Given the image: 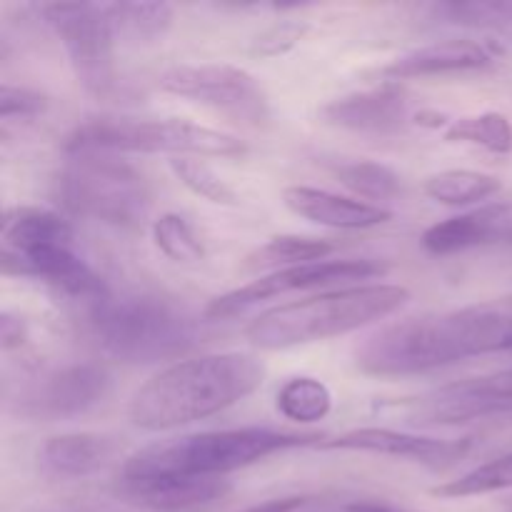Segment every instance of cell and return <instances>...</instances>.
Listing matches in <instances>:
<instances>
[{
	"label": "cell",
	"instance_id": "6da1fadb",
	"mask_svg": "<svg viewBox=\"0 0 512 512\" xmlns=\"http://www.w3.org/2000/svg\"><path fill=\"white\" fill-rule=\"evenodd\" d=\"M508 350H512V293L448 313L395 320L355 348V365L375 378H405Z\"/></svg>",
	"mask_w": 512,
	"mask_h": 512
},
{
	"label": "cell",
	"instance_id": "7a4b0ae2",
	"mask_svg": "<svg viewBox=\"0 0 512 512\" xmlns=\"http://www.w3.org/2000/svg\"><path fill=\"white\" fill-rule=\"evenodd\" d=\"M263 360L250 353H205L170 363L145 380L128 405V420L148 433L193 425L233 408L263 385Z\"/></svg>",
	"mask_w": 512,
	"mask_h": 512
},
{
	"label": "cell",
	"instance_id": "3957f363",
	"mask_svg": "<svg viewBox=\"0 0 512 512\" xmlns=\"http://www.w3.org/2000/svg\"><path fill=\"white\" fill-rule=\"evenodd\" d=\"M408 300V288L390 283L328 290L313 298L263 310L245 325L243 335L258 350L298 348L378 323L398 313Z\"/></svg>",
	"mask_w": 512,
	"mask_h": 512
},
{
	"label": "cell",
	"instance_id": "277c9868",
	"mask_svg": "<svg viewBox=\"0 0 512 512\" xmlns=\"http://www.w3.org/2000/svg\"><path fill=\"white\" fill-rule=\"evenodd\" d=\"M320 433H288L275 428H233L210 433L183 435L148 445L130 455L123 475H200V478H225L240 468L260 463L275 453L323 443Z\"/></svg>",
	"mask_w": 512,
	"mask_h": 512
},
{
	"label": "cell",
	"instance_id": "5b68a950",
	"mask_svg": "<svg viewBox=\"0 0 512 512\" xmlns=\"http://www.w3.org/2000/svg\"><path fill=\"white\" fill-rule=\"evenodd\" d=\"M90 328L110 358L128 365L178 363L198 343V320L158 295L128 293L95 300Z\"/></svg>",
	"mask_w": 512,
	"mask_h": 512
},
{
	"label": "cell",
	"instance_id": "8992f818",
	"mask_svg": "<svg viewBox=\"0 0 512 512\" xmlns=\"http://www.w3.org/2000/svg\"><path fill=\"white\" fill-rule=\"evenodd\" d=\"M58 203L78 218L115 228H135L150 210V188L123 155L103 150H73L55 180Z\"/></svg>",
	"mask_w": 512,
	"mask_h": 512
},
{
	"label": "cell",
	"instance_id": "52a82bcc",
	"mask_svg": "<svg viewBox=\"0 0 512 512\" xmlns=\"http://www.w3.org/2000/svg\"><path fill=\"white\" fill-rule=\"evenodd\" d=\"M103 150V153H165L173 158H235L245 143L223 130L205 128L178 118H90L65 140V153Z\"/></svg>",
	"mask_w": 512,
	"mask_h": 512
},
{
	"label": "cell",
	"instance_id": "ba28073f",
	"mask_svg": "<svg viewBox=\"0 0 512 512\" xmlns=\"http://www.w3.org/2000/svg\"><path fill=\"white\" fill-rule=\"evenodd\" d=\"M38 15L65 48L78 83L90 95H105L115 85V33L103 3H43Z\"/></svg>",
	"mask_w": 512,
	"mask_h": 512
},
{
	"label": "cell",
	"instance_id": "9c48e42d",
	"mask_svg": "<svg viewBox=\"0 0 512 512\" xmlns=\"http://www.w3.org/2000/svg\"><path fill=\"white\" fill-rule=\"evenodd\" d=\"M158 85L163 93L178 95L253 128L265 125L270 118V103L263 85L238 65H175L160 75Z\"/></svg>",
	"mask_w": 512,
	"mask_h": 512
},
{
	"label": "cell",
	"instance_id": "30bf717a",
	"mask_svg": "<svg viewBox=\"0 0 512 512\" xmlns=\"http://www.w3.org/2000/svg\"><path fill=\"white\" fill-rule=\"evenodd\" d=\"M388 273V265L383 260L370 258H350V260H315V263L293 265V268L275 270L263 275L253 283L235 288L230 293L218 295L205 305V320H225L233 315L245 313L248 308L258 305L260 300L278 298V295L298 293V290L330 288V285L355 283V280L383 278Z\"/></svg>",
	"mask_w": 512,
	"mask_h": 512
},
{
	"label": "cell",
	"instance_id": "8fae6325",
	"mask_svg": "<svg viewBox=\"0 0 512 512\" xmlns=\"http://www.w3.org/2000/svg\"><path fill=\"white\" fill-rule=\"evenodd\" d=\"M113 393V375L100 363H73L50 370L28 388L20 413L35 420H73L90 413Z\"/></svg>",
	"mask_w": 512,
	"mask_h": 512
},
{
	"label": "cell",
	"instance_id": "7c38bea8",
	"mask_svg": "<svg viewBox=\"0 0 512 512\" xmlns=\"http://www.w3.org/2000/svg\"><path fill=\"white\" fill-rule=\"evenodd\" d=\"M512 415V368L443 385L418 405L420 423L458 425Z\"/></svg>",
	"mask_w": 512,
	"mask_h": 512
},
{
	"label": "cell",
	"instance_id": "4fadbf2b",
	"mask_svg": "<svg viewBox=\"0 0 512 512\" xmlns=\"http://www.w3.org/2000/svg\"><path fill=\"white\" fill-rule=\"evenodd\" d=\"M320 450H343V453H368L383 458H400L410 463L443 468L463 458L470 448V440H440L425 435L403 433L393 428H358L323 440Z\"/></svg>",
	"mask_w": 512,
	"mask_h": 512
},
{
	"label": "cell",
	"instance_id": "5bb4252c",
	"mask_svg": "<svg viewBox=\"0 0 512 512\" xmlns=\"http://www.w3.org/2000/svg\"><path fill=\"white\" fill-rule=\"evenodd\" d=\"M233 490L225 478H200V475H120L115 493L130 505L155 512L198 510L223 500Z\"/></svg>",
	"mask_w": 512,
	"mask_h": 512
},
{
	"label": "cell",
	"instance_id": "9a60e30c",
	"mask_svg": "<svg viewBox=\"0 0 512 512\" xmlns=\"http://www.w3.org/2000/svg\"><path fill=\"white\" fill-rule=\"evenodd\" d=\"M323 123L360 135H395L410 118L408 93L398 83L335 98L320 110Z\"/></svg>",
	"mask_w": 512,
	"mask_h": 512
},
{
	"label": "cell",
	"instance_id": "2e32d148",
	"mask_svg": "<svg viewBox=\"0 0 512 512\" xmlns=\"http://www.w3.org/2000/svg\"><path fill=\"white\" fill-rule=\"evenodd\" d=\"M0 265H3L5 275L43 280V283L53 285L55 290L70 295V298L88 300V305H93L95 300L105 298L110 293L105 280L75 253L73 245L38 250V253L20 255V258L0 255Z\"/></svg>",
	"mask_w": 512,
	"mask_h": 512
},
{
	"label": "cell",
	"instance_id": "e0dca14e",
	"mask_svg": "<svg viewBox=\"0 0 512 512\" xmlns=\"http://www.w3.org/2000/svg\"><path fill=\"white\" fill-rule=\"evenodd\" d=\"M283 203L298 218L333 230H368L393 220V213L383 205L345 198V195L330 193V190L323 188H310V185H290V188H285Z\"/></svg>",
	"mask_w": 512,
	"mask_h": 512
},
{
	"label": "cell",
	"instance_id": "ac0fdd59",
	"mask_svg": "<svg viewBox=\"0 0 512 512\" xmlns=\"http://www.w3.org/2000/svg\"><path fill=\"white\" fill-rule=\"evenodd\" d=\"M495 53L488 43L470 38L440 40V43L423 45L410 53L398 55L390 60L380 73L388 83H400L410 78H428V75L465 73V70H480L493 63Z\"/></svg>",
	"mask_w": 512,
	"mask_h": 512
},
{
	"label": "cell",
	"instance_id": "d6986e66",
	"mask_svg": "<svg viewBox=\"0 0 512 512\" xmlns=\"http://www.w3.org/2000/svg\"><path fill=\"white\" fill-rule=\"evenodd\" d=\"M512 235V205H483L430 225L420 243L430 255H455Z\"/></svg>",
	"mask_w": 512,
	"mask_h": 512
},
{
	"label": "cell",
	"instance_id": "ffe728a7",
	"mask_svg": "<svg viewBox=\"0 0 512 512\" xmlns=\"http://www.w3.org/2000/svg\"><path fill=\"white\" fill-rule=\"evenodd\" d=\"M118 443L100 433H65L48 438L38 450L40 470L50 478L83 480L108 468Z\"/></svg>",
	"mask_w": 512,
	"mask_h": 512
},
{
	"label": "cell",
	"instance_id": "44dd1931",
	"mask_svg": "<svg viewBox=\"0 0 512 512\" xmlns=\"http://www.w3.org/2000/svg\"><path fill=\"white\" fill-rule=\"evenodd\" d=\"M0 240H3L0 255L20 258V255L38 253V250L73 245L75 233L73 225L55 210L38 208V205H18V208L5 210Z\"/></svg>",
	"mask_w": 512,
	"mask_h": 512
},
{
	"label": "cell",
	"instance_id": "7402d4cb",
	"mask_svg": "<svg viewBox=\"0 0 512 512\" xmlns=\"http://www.w3.org/2000/svg\"><path fill=\"white\" fill-rule=\"evenodd\" d=\"M115 40L133 45L158 43L173 28L175 10L168 3H103Z\"/></svg>",
	"mask_w": 512,
	"mask_h": 512
},
{
	"label": "cell",
	"instance_id": "603a6c76",
	"mask_svg": "<svg viewBox=\"0 0 512 512\" xmlns=\"http://www.w3.org/2000/svg\"><path fill=\"white\" fill-rule=\"evenodd\" d=\"M423 190L435 203L450 205V208H468V205L488 203L493 195L503 190V183L495 175L480 173V170L450 168L428 175Z\"/></svg>",
	"mask_w": 512,
	"mask_h": 512
},
{
	"label": "cell",
	"instance_id": "cb8c5ba5",
	"mask_svg": "<svg viewBox=\"0 0 512 512\" xmlns=\"http://www.w3.org/2000/svg\"><path fill=\"white\" fill-rule=\"evenodd\" d=\"M335 245L323 238H308V235H275L268 243L255 248L245 258V270H285L293 265L328 260Z\"/></svg>",
	"mask_w": 512,
	"mask_h": 512
},
{
	"label": "cell",
	"instance_id": "d4e9b609",
	"mask_svg": "<svg viewBox=\"0 0 512 512\" xmlns=\"http://www.w3.org/2000/svg\"><path fill=\"white\" fill-rule=\"evenodd\" d=\"M275 408L285 420L293 423H320L333 410V393L328 385L310 375L290 378L275 395Z\"/></svg>",
	"mask_w": 512,
	"mask_h": 512
},
{
	"label": "cell",
	"instance_id": "484cf974",
	"mask_svg": "<svg viewBox=\"0 0 512 512\" xmlns=\"http://www.w3.org/2000/svg\"><path fill=\"white\" fill-rule=\"evenodd\" d=\"M443 138L445 143H465L495 155H508L512 150V125L503 113L488 110V113L450 120L448 128L443 130Z\"/></svg>",
	"mask_w": 512,
	"mask_h": 512
},
{
	"label": "cell",
	"instance_id": "4316f807",
	"mask_svg": "<svg viewBox=\"0 0 512 512\" xmlns=\"http://www.w3.org/2000/svg\"><path fill=\"white\" fill-rule=\"evenodd\" d=\"M335 175H338L340 183L355 198H363L365 203L373 205L398 198L400 190H403V178L390 165L378 163V160H350V163H340L335 168Z\"/></svg>",
	"mask_w": 512,
	"mask_h": 512
},
{
	"label": "cell",
	"instance_id": "83f0119b",
	"mask_svg": "<svg viewBox=\"0 0 512 512\" xmlns=\"http://www.w3.org/2000/svg\"><path fill=\"white\" fill-rule=\"evenodd\" d=\"M500 490H512V453L503 455V458L490 460V463L478 465V468H473L470 473H465L463 478L438 485L433 493L440 495V498L460 500L500 493Z\"/></svg>",
	"mask_w": 512,
	"mask_h": 512
},
{
	"label": "cell",
	"instance_id": "f1b7e54d",
	"mask_svg": "<svg viewBox=\"0 0 512 512\" xmlns=\"http://www.w3.org/2000/svg\"><path fill=\"white\" fill-rule=\"evenodd\" d=\"M153 243L168 260L195 265L205 258V245L193 225L178 213L160 215L153 223Z\"/></svg>",
	"mask_w": 512,
	"mask_h": 512
},
{
	"label": "cell",
	"instance_id": "f546056e",
	"mask_svg": "<svg viewBox=\"0 0 512 512\" xmlns=\"http://www.w3.org/2000/svg\"><path fill=\"white\" fill-rule=\"evenodd\" d=\"M170 170L175 178L195 193L198 198L208 200V203L225 205V208H235L240 203L238 193L210 168L205 160L200 158H170Z\"/></svg>",
	"mask_w": 512,
	"mask_h": 512
},
{
	"label": "cell",
	"instance_id": "4dcf8cb0",
	"mask_svg": "<svg viewBox=\"0 0 512 512\" xmlns=\"http://www.w3.org/2000/svg\"><path fill=\"white\" fill-rule=\"evenodd\" d=\"M435 18L465 28H508L512 25V0H470V3H435Z\"/></svg>",
	"mask_w": 512,
	"mask_h": 512
},
{
	"label": "cell",
	"instance_id": "1f68e13d",
	"mask_svg": "<svg viewBox=\"0 0 512 512\" xmlns=\"http://www.w3.org/2000/svg\"><path fill=\"white\" fill-rule=\"evenodd\" d=\"M308 33L310 23H305V20H283V23H275L253 40L250 55H255V58H278V55L290 53Z\"/></svg>",
	"mask_w": 512,
	"mask_h": 512
},
{
	"label": "cell",
	"instance_id": "d6a6232c",
	"mask_svg": "<svg viewBox=\"0 0 512 512\" xmlns=\"http://www.w3.org/2000/svg\"><path fill=\"white\" fill-rule=\"evenodd\" d=\"M48 105L43 93L33 88H23V85H10L5 83L0 88V118L3 123H10V120H28L40 115Z\"/></svg>",
	"mask_w": 512,
	"mask_h": 512
},
{
	"label": "cell",
	"instance_id": "836d02e7",
	"mask_svg": "<svg viewBox=\"0 0 512 512\" xmlns=\"http://www.w3.org/2000/svg\"><path fill=\"white\" fill-rule=\"evenodd\" d=\"M25 340V323L20 318H15V315L10 313H3V318H0V345H3V350L8 353V350L13 348H20Z\"/></svg>",
	"mask_w": 512,
	"mask_h": 512
},
{
	"label": "cell",
	"instance_id": "e575fe53",
	"mask_svg": "<svg viewBox=\"0 0 512 512\" xmlns=\"http://www.w3.org/2000/svg\"><path fill=\"white\" fill-rule=\"evenodd\" d=\"M303 505H305V498L293 495V498H275V500H268V503L253 505V508L243 512H295L303 508Z\"/></svg>",
	"mask_w": 512,
	"mask_h": 512
},
{
	"label": "cell",
	"instance_id": "d590c367",
	"mask_svg": "<svg viewBox=\"0 0 512 512\" xmlns=\"http://www.w3.org/2000/svg\"><path fill=\"white\" fill-rule=\"evenodd\" d=\"M348 512H410L403 508H395V505L388 503H370V500H363V503H353L345 508Z\"/></svg>",
	"mask_w": 512,
	"mask_h": 512
},
{
	"label": "cell",
	"instance_id": "8d00e7d4",
	"mask_svg": "<svg viewBox=\"0 0 512 512\" xmlns=\"http://www.w3.org/2000/svg\"><path fill=\"white\" fill-rule=\"evenodd\" d=\"M343 512H348V510H343Z\"/></svg>",
	"mask_w": 512,
	"mask_h": 512
}]
</instances>
